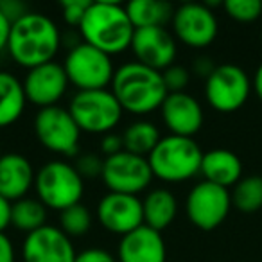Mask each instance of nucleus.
<instances>
[{"mask_svg":"<svg viewBox=\"0 0 262 262\" xmlns=\"http://www.w3.org/2000/svg\"><path fill=\"white\" fill-rule=\"evenodd\" d=\"M187 215L200 230H214L228 217L232 208V194L225 187L201 182L190 189L187 196Z\"/></svg>","mask_w":262,"mask_h":262,"instance_id":"nucleus-11","label":"nucleus"},{"mask_svg":"<svg viewBox=\"0 0 262 262\" xmlns=\"http://www.w3.org/2000/svg\"><path fill=\"white\" fill-rule=\"evenodd\" d=\"M0 13L11 24H15L16 20H20L29 13V8L20 0H0Z\"/></svg>","mask_w":262,"mask_h":262,"instance_id":"nucleus-32","label":"nucleus"},{"mask_svg":"<svg viewBox=\"0 0 262 262\" xmlns=\"http://www.w3.org/2000/svg\"><path fill=\"white\" fill-rule=\"evenodd\" d=\"M214 70H215V65L208 58H200L194 61V72H196L198 76H203L205 79H207Z\"/></svg>","mask_w":262,"mask_h":262,"instance_id":"nucleus-38","label":"nucleus"},{"mask_svg":"<svg viewBox=\"0 0 262 262\" xmlns=\"http://www.w3.org/2000/svg\"><path fill=\"white\" fill-rule=\"evenodd\" d=\"M76 257L70 237L51 225L27 233L22 244L24 262H76Z\"/></svg>","mask_w":262,"mask_h":262,"instance_id":"nucleus-14","label":"nucleus"},{"mask_svg":"<svg viewBox=\"0 0 262 262\" xmlns=\"http://www.w3.org/2000/svg\"><path fill=\"white\" fill-rule=\"evenodd\" d=\"M59 228L69 237H81L90 232L92 228V214L83 205H74L67 210L59 212Z\"/></svg>","mask_w":262,"mask_h":262,"instance_id":"nucleus-27","label":"nucleus"},{"mask_svg":"<svg viewBox=\"0 0 262 262\" xmlns=\"http://www.w3.org/2000/svg\"><path fill=\"white\" fill-rule=\"evenodd\" d=\"M34 190L38 200L47 208L63 212L74 205H79L84 194V180L74 165L54 160L36 171Z\"/></svg>","mask_w":262,"mask_h":262,"instance_id":"nucleus-5","label":"nucleus"},{"mask_svg":"<svg viewBox=\"0 0 262 262\" xmlns=\"http://www.w3.org/2000/svg\"><path fill=\"white\" fill-rule=\"evenodd\" d=\"M11 27L13 24L0 13V54L4 51H8L9 36H11Z\"/></svg>","mask_w":262,"mask_h":262,"instance_id":"nucleus-37","label":"nucleus"},{"mask_svg":"<svg viewBox=\"0 0 262 262\" xmlns=\"http://www.w3.org/2000/svg\"><path fill=\"white\" fill-rule=\"evenodd\" d=\"M74 167H76V171L79 172L83 180L97 178V176H102L104 158H101L95 153H84V155H79V157H77Z\"/></svg>","mask_w":262,"mask_h":262,"instance_id":"nucleus-29","label":"nucleus"},{"mask_svg":"<svg viewBox=\"0 0 262 262\" xmlns=\"http://www.w3.org/2000/svg\"><path fill=\"white\" fill-rule=\"evenodd\" d=\"M63 69L69 77V83L74 84L77 92L104 90L112 84L115 74L112 56L84 41L77 43L76 47H70Z\"/></svg>","mask_w":262,"mask_h":262,"instance_id":"nucleus-7","label":"nucleus"},{"mask_svg":"<svg viewBox=\"0 0 262 262\" xmlns=\"http://www.w3.org/2000/svg\"><path fill=\"white\" fill-rule=\"evenodd\" d=\"M251 81L246 70L232 63L217 65L207 77L205 97L214 110L221 113H232L243 108L251 92Z\"/></svg>","mask_w":262,"mask_h":262,"instance_id":"nucleus-9","label":"nucleus"},{"mask_svg":"<svg viewBox=\"0 0 262 262\" xmlns=\"http://www.w3.org/2000/svg\"><path fill=\"white\" fill-rule=\"evenodd\" d=\"M112 92L124 112L146 115L162 108L169 95L162 72L139 61L124 63L115 70Z\"/></svg>","mask_w":262,"mask_h":262,"instance_id":"nucleus-3","label":"nucleus"},{"mask_svg":"<svg viewBox=\"0 0 262 262\" xmlns=\"http://www.w3.org/2000/svg\"><path fill=\"white\" fill-rule=\"evenodd\" d=\"M26 104L27 95L22 81L9 72H0V129L18 122Z\"/></svg>","mask_w":262,"mask_h":262,"instance_id":"nucleus-22","label":"nucleus"},{"mask_svg":"<svg viewBox=\"0 0 262 262\" xmlns=\"http://www.w3.org/2000/svg\"><path fill=\"white\" fill-rule=\"evenodd\" d=\"M131 51L137 61L158 72L174 65L176 59V40L165 27H146L135 29Z\"/></svg>","mask_w":262,"mask_h":262,"instance_id":"nucleus-15","label":"nucleus"},{"mask_svg":"<svg viewBox=\"0 0 262 262\" xmlns=\"http://www.w3.org/2000/svg\"><path fill=\"white\" fill-rule=\"evenodd\" d=\"M101 178L110 192L137 196L149 187L155 176L147 158L127 153V151H120L113 157L104 158Z\"/></svg>","mask_w":262,"mask_h":262,"instance_id":"nucleus-10","label":"nucleus"},{"mask_svg":"<svg viewBox=\"0 0 262 262\" xmlns=\"http://www.w3.org/2000/svg\"><path fill=\"white\" fill-rule=\"evenodd\" d=\"M251 86H253L257 97L262 101V63L257 67V70H255V76H253V81H251Z\"/></svg>","mask_w":262,"mask_h":262,"instance_id":"nucleus-39","label":"nucleus"},{"mask_svg":"<svg viewBox=\"0 0 262 262\" xmlns=\"http://www.w3.org/2000/svg\"><path fill=\"white\" fill-rule=\"evenodd\" d=\"M0 262H15V248L6 233H0Z\"/></svg>","mask_w":262,"mask_h":262,"instance_id":"nucleus-35","label":"nucleus"},{"mask_svg":"<svg viewBox=\"0 0 262 262\" xmlns=\"http://www.w3.org/2000/svg\"><path fill=\"white\" fill-rule=\"evenodd\" d=\"M0 158H2V149H0Z\"/></svg>","mask_w":262,"mask_h":262,"instance_id":"nucleus-40","label":"nucleus"},{"mask_svg":"<svg viewBox=\"0 0 262 262\" xmlns=\"http://www.w3.org/2000/svg\"><path fill=\"white\" fill-rule=\"evenodd\" d=\"M172 31L182 43L192 49H205L217 38V18L207 4H183L174 9Z\"/></svg>","mask_w":262,"mask_h":262,"instance_id":"nucleus-12","label":"nucleus"},{"mask_svg":"<svg viewBox=\"0 0 262 262\" xmlns=\"http://www.w3.org/2000/svg\"><path fill=\"white\" fill-rule=\"evenodd\" d=\"M232 205L241 212H257L262 208V176H246L233 187Z\"/></svg>","mask_w":262,"mask_h":262,"instance_id":"nucleus-26","label":"nucleus"},{"mask_svg":"<svg viewBox=\"0 0 262 262\" xmlns=\"http://www.w3.org/2000/svg\"><path fill=\"white\" fill-rule=\"evenodd\" d=\"M76 262H117L110 251L102 248H88V250L77 253Z\"/></svg>","mask_w":262,"mask_h":262,"instance_id":"nucleus-33","label":"nucleus"},{"mask_svg":"<svg viewBox=\"0 0 262 262\" xmlns=\"http://www.w3.org/2000/svg\"><path fill=\"white\" fill-rule=\"evenodd\" d=\"M160 112L171 135L192 139L203 126V108L198 102V99L187 92L169 94Z\"/></svg>","mask_w":262,"mask_h":262,"instance_id":"nucleus-17","label":"nucleus"},{"mask_svg":"<svg viewBox=\"0 0 262 262\" xmlns=\"http://www.w3.org/2000/svg\"><path fill=\"white\" fill-rule=\"evenodd\" d=\"M117 258L119 262H165V241L160 232L142 225L120 239Z\"/></svg>","mask_w":262,"mask_h":262,"instance_id":"nucleus-18","label":"nucleus"},{"mask_svg":"<svg viewBox=\"0 0 262 262\" xmlns=\"http://www.w3.org/2000/svg\"><path fill=\"white\" fill-rule=\"evenodd\" d=\"M45 221H47V207L40 200L24 198L13 203L11 225L26 235L45 226Z\"/></svg>","mask_w":262,"mask_h":262,"instance_id":"nucleus-25","label":"nucleus"},{"mask_svg":"<svg viewBox=\"0 0 262 262\" xmlns=\"http://www.w3.org/2000/svg\"><path fill=\"white\" fill-rule=\"evenodd\" d=\"M70 115L81 131L94 135H108L122 119V106L112 90H84L77 92L69 106Z\"/></svg>","mask_w":262,"mask_h":262,"instance_id":"nucleus-6","label":"nucleus"},{"mask_svg":"<svg viewBox=\"0 0 262 262\" xmlns=\"http://www.w3.org/2000/svg\"><path fill=\"white\" fill-rule=\"evenodd\" d=\"M200 172L205 182L219 187H235L243 178V164L235 153L228 149H212L203 153Z\"/></svg>","mask_w":262,"mask_h":262,"instance_id":"nucleus-20","label":"nucleus"},{"mask_svg":"<svg viewBox=\"0 0 262 262\" xmlns=\"http://www.w3.org/2000/svg\"><path fill=\"white\" fill-rule=\"evenodd\" d=\"M160 131L153 122L137 120V122L129 124L122 133L124 151L147 158L151 151L157 147V144L160 142Z\"/></svg>","mask_w":262,"mask_h":262,"instance_id":"nucleus-24","label":"nucleus"},{"mask_svg":"<svg viewBox=\"0 0 262 262\" xmlns=\"http://www.w3.org/2000/svg\"><path fill=\"white\" fill-rule=\"evenodd\" d=\"M61 33L47 15L29 11L11 27L8 52L13 61L31 70L54 61L61 47Z\"/></svg>","mask_w":262,"mask_h":262,"instance_id":"nucleus-1","label":"nucleus"},{"mask_svg":"<svg viewBox=\"0 0 262 262\" xmlns=\"http://www.w3.org/2000/svg\"><path fill=\"white\" fill-rule=\"evenodd\" d=\"M36 171L33 164L20 153H8L0 158V196L8 201H18L27 198L34 187Z\"/></svg>","mask_w":262,"mask_h":262,"instance_id":"nucleus-19","label":"nucleus"},{"mask_svg":"<svg viewBox=\"0 0 262 262\" xmlns=\"http://www.w3.org/2000/svg\"><path fill=\"white\" fill-rule=\"evenodd\" d=\"M83 41L104 54H120L131 49L135 27L127 16L126 6L119 2H92L81 26L77 27Z\"/></svg>","mask_w":262,"mask_h":262,"instance_id":"nucleus-2","label":"nucleus"},{"mask_svg":"<svg viewBox=\"0 0 262 262\" xmlns=\"http://www.w3.org/2000/svg\"><path fill=\"white\" fill-rule=\"evenodd\" d=\"M142 212L144 225L162 233V230L171 226V223L176 219L178 201L171 190L155 189L142 200Z\"/></svg>","mask_w":262,"mask_h":262,"instance_id":"nucleus-21","label":"nucleus"},{"mask_svg":"<svg viewBox=\"0 0 262 262\" xmlns=\"http://www.w3.org/2000/svg\"><path fill=\"white\" fill-rule=\"evenodd\" d=\"M34 133L45 149L63 157H76L83 131L63 106L41 108L34 117Z\"/></svg>","mask_w":262,"mask_h":262,"instance_id":"nucleus-8","label":"nucleus"},{"mask_svg":"<svg viewBox=\"0 0 262 262\" xmlns=\"http://www.w3.org/2000/svg\"><path fill=\"white\" fill-rule=\"evenodd\" d=\"M203 151L200 144L189 137H162L147 157L153 176L167 183H180L200 174Z\"/></svg>","mask_w":262,"mask_h":262,"instance_id":"nucleus-4","label":"nucleus"},{"mask_svg":"<svg viewBox=\"0 0 262 262\" xmlns=\"http://www.w3.org/2000/svg\"><path fill=\"white\" fill-rule=\"evenodd\" d=\"M162 77H164V83L167 86L169 94H178V92H185V86L190 81V74L185 67L180 65H172L169 69H165L162 72Z\"/></svg>","mask_w":262,"mask_h":262,"instance_id":"nucleus-30","label":"nucleus"},{"mask_svg":"<svg viewBox=\"0 0 262 262\" xmlns=\"http://www.w3.org/2000/svg\"><path fill=\"white\" fill-rule=\"evenodd\" d=\"M11 201H8L4 196H0V233H4L6 228L11 225Z\"/></svg>","mask_w":262,"mask_h":262,"instance_id":"nucleus-36","label":"nucleus"},{"mask_svg":"<svg viewBox=\"0 0 262 262\" xmlns=\"http://www.w3.org/2000/svg\"><path fill=\"white\" fill-rule=\"evenodd\" d=\"M22 83L27 101L40 110L58 106V101L65 95L70 84L63 65L56 61L31 69Z\"/></svg>","mask_w":262,"mask_h":262,"instance_id":"nucleus-16","label":"nucleus"},{"mask_svg":"<svg viewBox=\"0 0 262 262\" xmlns=\"http://www.w3.org/2000/svg\"><path fill=\"white\" fill-rule=\"evenodd\" d=\"M101 151L104 155V158L113 157V155L124 151V142H122V135H117V133H108V135L102 137L101 142Z\"/></svg>","mask_w":262,"mask_h":262,"instance_id":"nucleus-34","label":"nucleus"},{"mask_svg":"<svg viewBox=\"0 0 262 262\" xmlns=\"http://www.w3.org/2000/svg\"><path fill=\"white\" fill-rule=\"evenodd\" d=\"M230 18L237 22H255L262 16V0H226L223 4Z\"/></svg>","mask_w":262,"mask_h":262,"instance_id":"nucleus-28","label":"nucleus"},{"mask_svg":"<svg viewBox=\"0 0 262 262\" xmlns=\"http://www.w3.org/2000/svg\"><path fill=\"white\" fill-rule=\"evenodd\" d=\"M126 11L135 29L165 27L174 16V8L162 0H133L126 6Z\"/></svg>","mask_w":262,"mask_h":262,"instance_id":"nucleus-23","label":"nucleus"},{"mask_svg":"<svg viewBox=\"0 0 262 262\" xmlns=\"http://www.w3.org/2000/svg\"><path fill=\"white\" fill-rule=\"evenodd\" d=\"M97 217L104 230L124 237L144 225L142 201L131 194L108 192L99 201Z\"/></svg>","mask_w":262,"mask_h":262,"instance_id":"nucleus-13","label":"nucleus"},{"mask_svg":"<svg viewBox=\"0 0 262 262\" xmlns=\"http://www.w3.org/2000/svg\"><path fill=\"white\" fill-rule=\"evenodd\" d=\"M90 4H92L90 0H65V2H61L63 20L69 26L79 27L84 15H86L88 8H90Z\"/></svg>","mask_w":262,"mask_h":262,"instance_id":"nucleus-31","label":"nucleus"}]
</instances>
